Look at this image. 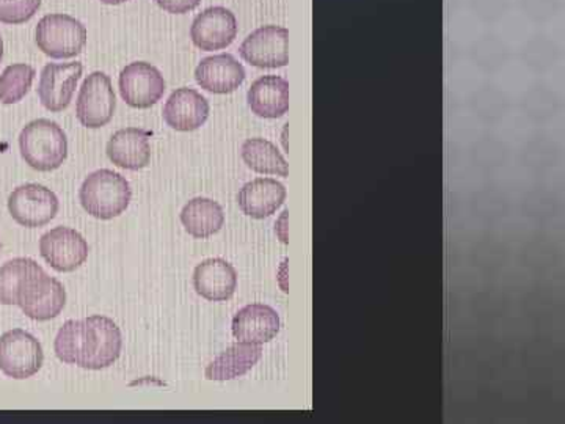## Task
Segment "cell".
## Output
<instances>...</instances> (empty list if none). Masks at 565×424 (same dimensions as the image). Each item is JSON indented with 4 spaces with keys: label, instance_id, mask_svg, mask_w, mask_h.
<instances>
[{
    "label": "cell",
    "instance_id": "obj_31",
    "mask_svg": "<svg viewBox=\"0 0 565 424\" xmlns=\"http://www.w3.org/2000/svg\"><path fill=\"white\" fill-rule=\"evenodd\" d=\"M0 251H2V244H0Z\"/></svg>",
    "mask_w": 565,
    "mask_h": 424
},
{
    "label": "cell",
    "instance_id": "obj_28",
    "mask_svg": "<svg viewBox=\"0 0 565 424\" xmlns=\"http://www.w3.org/2000/svg\"><path fill=\"white\" fill-rule=\"evenodd\" d=\"M106 6H121V3L129 2V0H102Z\"/></svg>",
    "mask_w": 565,
    "mask_h": 424
},
{
    "label": "cell",
    "instance_id": "obj_7",
    "mask_svg": "<svg viewBox=\"0 0 565 424\" xmlns=\"http://www.w3.org/2000/svg\"><path fill=\"white\" fill-rule=\"evenodd\" d=\"M115 109L117 96L110 77L102 71H95L84 81L77 96V120L88 129L104 128L114 118Z\"/></svg>",
    "mask_w": 565,
    "mask_h": 424
},
{
    "label": "cell",
    "instance_id": "obj_13",
    "mask_svg": "<svg viewBox=\"0 0 565 424\" xmlns=\"http://www.w3.org/2000/svg\"><path fill=\"white\" fill-rule=\"evenodd\" d=\"M236 35V17L225 7H211L192 22V43L202 51L226 50L232 46Z\"/></svg>",
    "mask_w": 565,
    "mask_h": 424
},
{
    "label": "cell",
    "instance_id": "obj_1",
    "mask_svg": "<svg viewBox=\"0 0 565 424\" xmlns=\"http://www.w3.org/2000/svg\"><path fill=\"white\" fill-rule=\"evenodd\" d=\"M121 348L120 327L102 315L66 321L54 343L61 362L92 371L111 367L120 357Z\"/></svg>",
    "mask_w": 565,
    "mask_h": 424
},
{
    "label": "cell",
    "instance_id": "obj_25",
    "mask_svg": "<svg viewBox=\"0 0 565 424\" xmlns=\"http://www.w3.org/2000/svg\"><path fill=\"white\" fill-rule=\"evenodd\" d=\"M36 71L25 63L7 66L0 76V103L10 106L22 102L32 88Z\"/></svg>",
    "mask_w": 565,
    "mask_h": 424
},
{
    "label": "cell",
    "instance_id": "obj_23",
    "mask_svg": "<svg viewBox=\"0 0 565 424\" xmlns=\"http://www.w3.org/2000/svg\"><path fill=\"white\" fill-rule=\"evenodd\" d=\"M244 162L253 172L262 174H277L286 178L289 174V167L286 159L282 158L280 150L266 139H248L244 141L241 148Z\"/></svg>",
    "mask_w": 565,
    "mask_h": 424
},
{
    "label": "cell",
    "instance_id": "obj_17",
    "mask_svg": "<svg viewBox=\"0 0 565 424\" xmlns=\"http://www.w3.org/2000/svg\"><path fill=\"white\" fill-rule=\"evenodd\" d=\"M151 134L139 128L120 129L110 137L107 144V156L120 169H145L151 162Z\"/></svg>",
    "mask_w": 565,
    "mask_h": 424
},
{
    "label": "cell",
    "instance_id": "obj_4",
    "mask_svg": "<svg viewBox=\"0 0 565 424\" xmlns=\"http://www.w3.org/2000/svg\"><path fill=\"white\" fill-rule=\"evenodd\" d=\"M39 50L55 61L73 59L87 44V29L70 14L54 13L41 18L35 29Z\"/></svg>",
    "mask_w": 565,
    "mask_h": 424
},
{
    "label": "cell",
    "instance_id": "obj_14",
    "mask_svg": "<svg viewBox=\"0 0 565 424\" xmlns=\"http://www.w3.org/2000/svg\"><path fill=\"white\" fill-rule=\"evenodd\" d=\"M210 117V103L202 93L182 87L174 91L163 106V120L174 131L192 132Z\"/></svg>",
    "mask_w": 565,
    "mask_h": 424
},
{
    "label": "cell",
    "instance_id": "obj_18",
    "mask_svg": "<svg viewBox=\"0 0 565 424\" xmlns=\"http://www.w3.org/2000/svg\"><path fill=\"white\" fill-rule=\"evenodd\" d=\"M195 292L211 303H225L232 299L237 288L236 269L222 258H211L200 263L193 273Z\"/></svg>",
    "mask_w": 565,
    "mask_h": 424
},
{
    "label": "cell",
    "instance_id": "obj_10",
    "mask_svg": "<svg viewBox=\"0 0 565 424\" xmlns=\"http://www.w3.org/2000/svg\"><path fill=\"white\" fill-rule=\"evenodd\" d=\"M87 241L76 230L68 226H57L44 233L40 240V253L44 262L57 273H73L87 262Z\"/></svg>",
    "mask_w": 565,
    "mask_h": 424
},
{
    "label": "cell",
    "instance_id": "obj_12",
    "mask_svg": "<svg viewBox=\"0 0 565 424\" xmlns=\"http://www.w3.org/2000/svg\"><path fill=\"white\" fill-rule=\"evenodd\" d=\"M81 62L47 63L41 71L39 96L44 109L63 112L68 109L73 102L74 92L82 77Z\"/></svg>",
    "mask_w": 565,
    "mask_h": 424
},
{
    "label": "cell",
    "instance_id": "obj_2",
    "mask_svg": "<svg viewBox=\"0 0 565 424\" xmlns=\"http://www.w3.org/2000/svg\"><path fill=\"white\" fill-rule=\"evenodd\" d=\"M22 159L36 172H54L68 158V139L55 121L40 118L21 131Z\"/></svg>",
    "mask_w": 565,
    "mask_h": 424
},
{
    "label": "cell",
    "instance_id": "obj_19",
    "mask_svg": "<svg viewBox=\"0 0 565 424\" xmlns=\"http://www.w3.org/2000/svg\"><path fill=\"white\" fill-rule=\"evenodd\" d=\"M286 200V189L273 178H256L237 193V203L252 219H266L275 214Z\"/></svg>",
    "mask_w": 565,
    "mask_h": 424
},
{
    "label": "cell",
    "instance_id": "obj_6",
    "mask_svg": "<svg viewBox=\"0 0 565 424\" xmlns=\"http://www.w3.org/2000/svg\"><path fill=\"white\" fill-rule=\"evenodd\" d=\"M44 363L40 341L22 329H13L0 337V371L11 379L32 378Z\"/></svg>",
    "mask_w": 565,
    "mask_h": 424
},
{
    "label": "cell",
    "instance_id": "obj_9",
    "mask_svg": "<svg viewBox=\"0 0 565 424\" xmlns=\"http://www.w3.org/2000/svg\"><path fill=\"white\" fill-rule=\"evenodd\" d=\"M118 85L122 102L134 109H150L161 102L167 88L161 71L147 62H134L125 66Z\"/></svg>",
    "mask_w": 565,
    "mask_h": 424
},
{
    "label": "cell",
    "instance_id": "obj_27",
    "mask_svg": "<svg viewBox=\"0 0 565 424\" xmlns=\"http://www.w3.org/2000/svg\"><path fill=\"white\" fill-rule=\"evenodd\" d=\"M159 9L172 14H185L199 9L202 0H154Z\"/></svg>",
    "mask_w": 565,
    "mask_h": 424
},
{
    "label": "cell",
    "instance_id": "obj_8",
    "mask_svg": "<svg viewBox=\"0 0 565 424\" xmlns=\"http://www.w3.org/2000/svg\"><path fill=\"white\" fill-rule=\"evenodd\" d=\"M58 199L51 189L41 184H24L9 197L11 218L25 229L47 225L58 212Z\"/></svg>",
    "mask_w": 565,
    "mask_h": 424
},
{
    "label": "cell",
    "instance_id": "obj_11",
    "mask_svg": "<svg viewBox=\"0 0 565 424\" xmlns=\"http://www.w3.org/2000/svg\"><path fill=\"white\" fill-rule=\"evenodd\" d=\"M288 29L264 25L252 32L241 44V57L256 68H285L288 65Z\"/></svg>",
    "mask_w": 565,
    "mask_h": 424
},
{
    "label": "cell",
    "instance_id": "obj_24",
    "mask_svg": "<svg viewBox=\"0 0 565 424\" xmlns=\"http://www.w3.org/2000/svg\"><path fill=\"white\" fill-rule=\"evenodd\" d=\"M32 258H14L0 267V305H18V294L29 275L39 269Z\"/></svg>",
    "mask_w": 565,
    "mask_h": 424
},
{
    "label": "cell",
    "instance_id": "obj_21",
    "mask_svg": "<svg viewBox=\"0 0 565 424\" xmlns=\"http://www.w3.org/2000/svg\"><path fill=\"white\" fill-rule=\"evenodd\" d=\"M262 346L239 341L230 346L214 362H211L204 374L207 381H233L247 374L262 360Z\"/></svg>",
    "mask_w": 565,
    "mask_h": 424
},
{
    "label": "cell",
    "instance_id": "obj_20",
    "mask_svg": "<svg viewBox=\"0 0 565 424\" xmlns=\"http://www.w3.org/2000/svg\"><path fill=\"white\" fill-rule=\"evenodd\" d=\"M248 106L258 117L275 120L289 110V84L280 76H263L253 82L247 95Z\"/></svg>",
    "mask_w": 565,
    "mask_h": 424
},
{
    "label": "cell",
    "instance_id": "obj_29",
    "mask_svg": "<svg viewBox=\"0 0 565 424\" xmlns=\"http://www.w3.org/2000/svg\"><path fill=\"white\" fill-rule=\"evenodd\" d=\"M3 59V41L0 39V62H2Z\"/></svg>",
    "mask_w": 565,
    "mask_h": 424
},
{
    "label": "cell",
    "instance_id": "obj_5",
    "mask_svg": "<svg viewBox=\"0 0 565 424\" xmlns=\"http://www.w3.org/2000/svg\"><path fill=\"white\" fill-rule=\"evenodd\" d=\"M66 305V292L57 278H52L39 267L29 275L20 294L18 307L33 321H50L62 314Z\"/></svg>",
    "mask_w": 565,
    "mask_h": 424
},
{
    "label": "cell",
    "instance_id": "obj_3",
    "mask_svg": "<svg viewBox=\"0 0 565 424\" xmlns=\"http://www.w3.org/2000/svg\"><path fill=\"white\" fill-rule=\"evenodd\" d=\"M82 208L99 221H110L128 210L132 200L129 181L114 170H96L85 178L79 191Z\"/></svg>",
    "mask_w": 565,
    "mask_h": 424
},
{
    "label": "cell",
    "instance_id": "obj_22",
    "mask_svg": "<svg viewBox=\"0 0 565 424\" xmlns=\"http://www.w3.org/2000/svg\"><path fill=\"white\" fill-rule=\"evenodd\" d=\"M181 222L185 232L195 240H207L221 232L225 214L221 204L211 199H193L181 211Z\"/></svg>",
    "mask_w": 565,
    "mask_h": 424
},
{
    "label": "cell",
    "instance_id": "obj_16",
    "mask_svg": "<svg viewBox=\"0 0 565 424\" xmlns=\"http://www.w3.org/2000/svg\"><path fill=\"white\" fill-rule=\"evenodd\" d=\"M195 81L203 91L228 95L244 84L245 70L232 54L212 55L196 66Z\"/></svg>",
    "mask_w": 565,
    "mask_h": 424
},
{
    "label": "cell",
    "instance_id": "obj_15",
    "mask_svg": "<svg viewBox=\"0 0 565 424\" xmlns=\"http://www.w3.org/2000/svg\"><path fill=\"white\" fill-rule=\"evenodd\" d=\"M233 335L245 343L264 344L280 333V316L269 305L252 304L233 318Z\"/></svg>",
    "mask_w": 565,
    "mask_h": 424
},
{
    "label": "cell",
    "instance_id": "obj_26",
    "mask_svg": "<svg viewBox=\"0 0 565 424\" xmlns=\"http://www.w3.org/2000/svg\"><path fill=\"white\" fill-rule=\"evenodd\" d=\"M43 0H11L0 3V22L7 25L25 24L39 13Z\"/></svg>",
    "mask_w": 565,
    "mask_h": 424
},
{
    "label": "cell",
    "instance_id": "obj_30",
    "mask_svg": "<svg viewBox=\"0 0 565 424\" xmlns=\"http://www.w3.org/2000/svg\"><path fill=\"white\" fill-rule=\"evenodd\" d=\"M11 2V0H0V3Z\"/></svg>",
    "mask_w": 565,
    "mask_h": 424
}]
</instances>
